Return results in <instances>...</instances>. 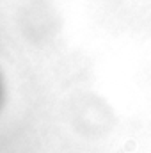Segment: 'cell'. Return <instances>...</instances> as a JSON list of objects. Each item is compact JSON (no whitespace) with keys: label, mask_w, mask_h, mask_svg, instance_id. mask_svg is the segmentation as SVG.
<instances>
[{"label":"cell","mask_w":151,"mask_h":153,"mask_svg":"<svg viewBox=\"0 0 151 153\" xmlns=\"http://www.w3.org/2000/svg\"><path fill=\"white\" fill-rule=\"evenodd\" d=\"M4 98H5V87H4V80L0 76V107L4 105Z\"/></svg>","instance_id":"obj_1"}]
</instances>
